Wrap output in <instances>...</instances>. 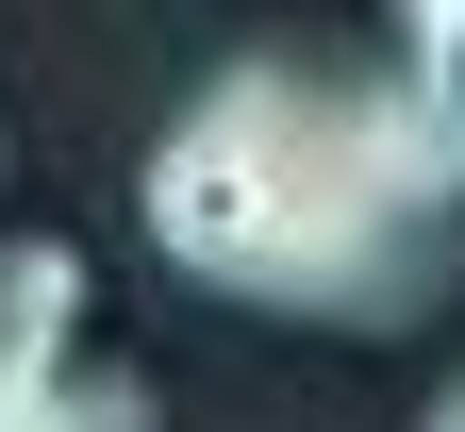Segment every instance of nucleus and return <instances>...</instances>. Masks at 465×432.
Instances as JSON below:
<instances>
[{
  "label": "nucleus",
  "instance_id": "nucleus-1",
  "mask_svg": "<svg viewBox=\"0 0 465 432\" xmlns=\"http://www.w3.org/2000/svg\"><path fill=\"white\" fill-rule=\"evenodd\" d=\"M134 200L183 283L332 316V333H399L449 299V250H465V67L250 50L150 134Z\"/></svg>",
  "mask_w": 465,
  "mask_h": 432
},
{
  "label": "nucleus",
  "instance_id": "nucleus-2",
  "mask_svg": "<svg viewBox=\"0 0 465 432\" xmlns=\"http://www.w3.org/2000/svg\"><path fill=\"white\" fill-rule=\"evenodd\" d=\"M67 316H84V250H0V383H50L67 366Z\"/></svg>",
  "mask_w": 465,
  "mask_h": 432
},
{
  "label": "nucleus",
  "instance_id": "nucleus-3",
  "mask_svg": "<svg viewBox=\"0 0 465 432\" xmlns=\"http://www.w3.org/2000/svg\"><path fill=\"white\" fill-rule=\"evenodd\" d=\"M0 432H166V399L134 366H50V383H0Z\"/></svg>",
  "mask_w": 465,
  "mask_h": 432
},
{
  "label": "nucleus",
  "instance_id": "nucleus-4",
  "mask_svg": "<svg viewBox=\"0 0 465 432\" xmlns=\"http://www.w3.org/2000/svg\"><path fill=\"white\" fill-rule=\"evenodd\" d=\"M399 50H416V67H465V0H416V17H399Z\"/></svg>",
  "mask_w": 465,
  "mask_h": 432
},
{
  "label": "nucleus",
  "instance_id": "nucleus-5",
  "mask_svg": "<svg viewBox=\"0 0 465 432\" xmlns=\"http://www.w3.org/2000/svg\"><path fill=\"white\" fill-rule=\"evenodd\" d=\"M416 432H465V366H449V383H432V416H416Z\"/></svg>",
  "mask_w": 465,
  "mask_h": 432
}]
</instances>
